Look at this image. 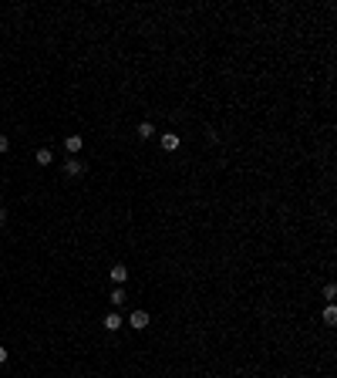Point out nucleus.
Wrapping results in <instances>:
<instances>
[{"mask_svg":"<svg viewBox=\"0 0 337 378\" xmlns=\"http://www.w3.org/2000/svg\"><path fill=\"white\" fill-rule=\"evenodd\" d=\"M149 311H142V307H138V311H131L128 314V328H135V331H145V328H149Z\"/></svg>","mask_w":337,"mask_h":378,"instance_id":"f257e3e1","label":"nucleus"},{"mask_svg":"<svg viewBox=\"0 0 337 378\" xmlns=\"http://www.w3.org/2000/svg\"><path fill=\"white\" fill-rule=\"evenodd\" d=\"M159 142H162V149H166V152H175L179 145H182V139H179L175 132H162V135H159Z\"/></svg>","mask_w":337,"mask_h":378,"instance_id":"f03ea898","label":"nucleus"},{"mask_svg":"<svg viewBox=\"0 0 337 378\" xmlns=\"http://www.w3.org/2000/svg\"><path fill=\"white\" fill-rule=\"evenodd\" d=\"M64 176H84V162H81L78 155H71V159L64 162Z\"/></svg>","mask_w":337,"mask_h":378,"instance_id":"7ed1b4c3","label":"nucleus"},{"mask_svg":"<svg viewBox=\"0 0 337 378\" xmlns=\"http://www.w3.org/2000/svg\"><path fill=\"white\" fill-rule=\"evenodd\" d=\"M81 145H84V139H81V135H64V149H68V155H78V152H81Z\"/></svg>","mask_w":337,"mask_h":378,"instance_id":"20e7f679","label":"nucleus"},{"mask_svg":"<svg viewBox=\"0 0 337 378\" xmlns=\"http://www.w3.org/2000/svg\"><path fill=\"white\" fill-rule=\"evenodd\" d=\"M122 314H118V311H112V314H105V321H101V328H105V331H118V328H122Z\"/></svg>","mask_w":337,"mask_h":378,"instance_id":"39448f33","label":"nucleus"},{"mask_svg":"<svg viewBox=\"0 0 337 378\" xmlns=\"http://www.w3.org/2000/svg\"><path fill=\"white\" fill-rule=\"evenodd\" d=\"M112 281L122 287V284L128 281V267H125V264H115V267H112Z\"/></svg>","mask_w":337,"mask_h":378,"instance_id":"423d86ee","label":"nucleus"},{"mask_svg":"<svg viewBox=\"0 0 337 378\" xmlns=\"http://www.w3.org/2000/svg\"><path fill=\"white\" fill-rule=\"evenodd\" d=\"M34 159H38V166H51V162H54V152H51V149H38V152H34Z\"/></svg>","mask_w":337,"mask_h":378,"instance_id":"0eeeda50","label":"nucleus"},{"mask_svg":"<svg viewBox=\"0 0 337 378\" xmlns=\"http://www.w3.org/2000/svg\"><path fill=\"white\" fill-rule=\"evenodd\" d=\"M125 297H128V294H125V287H115L108 301H112V307H122V304H125Z\"/></svg>","mask_w":337,"mask_h":378,"instance_id":"6e6552de","label":"nucleus"},{"mask_svg":"<svg viewBox=\"0 0 337 378\" xmlns=\"http://www.w3.org/2000/svg\"><path fill=\"white\" fill-rule=\"evenodd\" d=\"M135 132H138V139H155V125H152V122H142Z\"/></svg>","mask_w":337,"mask_h":378,"instance_id":"1a4fd4ad","label":"nucleus"},{"mask_svg":"<svg viewBox=\"0 0 337 378\" xmlns=\"http://www.w3.org/2000/svg\"><path fill=\"white\" fill-rule=\"evenodd\" d=\"M334 297H337V284H324V301L334 304Z\"/></svg>","mask_w":337,"mask_h":378,"instance_id":"9d476101","label":"nucleus"},{"mask_svg":"<svg viewBox=\"0 0 337 378\" xmlns=\"http://www.w3.org/2000/svg\"><path fill=\"white\" fill-rule=\"evenodd\" d=\"M334 321H337V307L327 304V307H324V324H334Z\"/></svg>","mask_w":337,"mask_h":378,"instance_id":"9b49d317","label":"nucleus"},{"mask_svg":"<svg viewBox=\"0 0 337 378\" xmlns=\"http://www.w3.org/2000/svg\"><path fill=\"white\" fill-rule=\"evenodd\" d=\"M7 149H10V139H7V135L0 132V152H7Z\"/></svg>","mask_w":337,"mask_h":378,"instance_id":"f8f14e48","label":"nucleus"},{"mask_svg":"<svg viewBox=\"0 0 337 378\" xmlns=\"http://www.w3.org/2000/svg\"><path fill=\"white\" fill-rule=\"evenodd\" d=\"M10 358V351H7V348H3V344H0V365H3V361Z\"/></svg>","mask_w":337,"mask_h":378,"instance_id":"ddd939ff","label":"nucleus"},{"mask_svg":"<svg viewBox=\"0 0 337 378\" xmlns=\"http://www.w3.org/2000/svg\"><path fill=\"white\" fill-rule=\"evenodd\" d=\"M3 223H7V209L0 206V227H3Z\"/></svg>","mask_w":337,"mask_h":378,"instance_id":"4468645a","label":"nucleus"}]
</instances>
